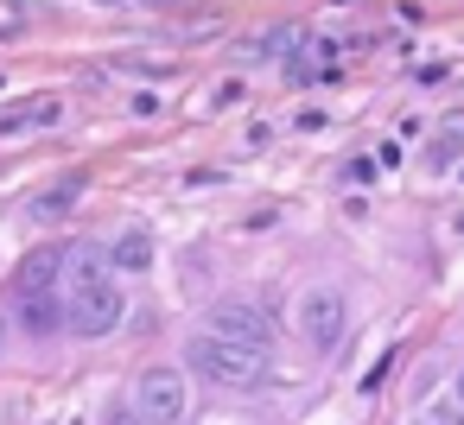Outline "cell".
I'll return each instance as SVG.
<instances>
[{
  "label": "cell",
  "mask_w": 464,
  "mask_h": 425,
  "mask_svg": "<svg viewBox=\"0 0 464 425\" xmlns=\"http://www.w3.org/2000/svg\"><path fill=\"white\" fill-rule=\"evenodd\" d=\"M58 121H64V96H20V102L0 109V134H7V140H20V134H52Z\"/></svg>",
  "instance_id": "cell-6"
},
{
  "label": "cell",
  "mask_w": 464,
  "mask_h": 425,
  "mask_svg": "<svg viewBox=\"0 0 464 425\" xmlns=\"http://www.w3.org/2000/svg\"><path fill=\"white\" fill-rule=\"evenodd\" d=\"M191 368L210 381V387H229V393H255L267 387V368L274 355L267 349H248V343H229V336H191Z\"/></svg>",
  "instance_id": "cell-1"
},
{
  "label": "cell",
  "mask_w": 464,
  "mask_h": 425,
  "mask_svg": "<svg viewBox=\"0 0 464 425\" xmlns=\"http://www.w3.org/2000/svg\"><path fill=\"white\" fill-rule=\"evenodd\" d=\"M343 330H350V305H343V292H337V286H312V292L299 298V336H305V349L331 355V349L343 343Z\"/></svg>",
  "instance_id": "cell-2"
},
{
  "label": "cell",
  "mask_w": 464,
  "mask_h": 425,
  "mask_svg": "<svg viewBox=\"0 0 464 425\" xmlns=\"http://www.w3.org/2000/svg\"><path fill=\"white\" fill-rule=\"evenodd\" d=\"M102 425H147V419L134 412V400H115V406L102 412Z\"/></svg>",
  "instance_id": "cell-12"
},
{
  "label": "cell",
  "mask_w": 464,
  "mask_h": 425,
  "mask_svg": "<svg viewBox=\"0 0 464 425\" xmlns=\"http://www.w3.org/2000/svg\"><path fill=\"white\" fill-rule=\"evenodd\" d=\"M0 349H7V317H0Z\"/></svg>",
  "instance_id": "cell-16"
},
{
  "label": "cell",
  "mask_w": 464,
  "mask_h": 425,
  "mask_svg": "<svg viewBox=\"0 0 464 425\" xmlns=\"http://www.w3.org/2000/svg\"><path fill=\"white\" fill-rule=\"evenodd\" d=\"M77 197H83V178H64V184H52V191L33 197V216L39 222H58L64 210H77Z\"/></svg>",
  "instance_id": "cell-10"
},
{
  "label": "cell",
  "mask_w": 464,
  "mask_h": 425,
  "mask_svg": "<svg viewBox=\"0 0 464 425\" xmlns=\"http://www.w3.org/2000/svg\"><path fill=\"white\" fill-rule=\"evenodd\" d=\"M109 267H115V260H109L102 248L71 241V248H64V279H71V298H77V292H90V286H109Z\"/></svg>",
  "instance_id": "cell-8"
},
{
  "label": "cell",
  "mask_w": 464,
  "mask_h": 425,
  "mask_svg": "<svg viewBox=\"0 0 464 425\" xmlns=\"http://www.w3.org/2000/svg\"><path fill=\"white\" fill-rule=\"evenodd\" d=\"M210 336H229V343H248V349H267L274 324H267L248 298H217V305H210Z\"/></svg>",
  "instance_id": "cell-5"
},
{
  "label": "cell",
  "mask_w": 464,
  "mask_h": 425,
  "mask_svg": "<svg viewBox=\"0 0 464 425\" xmlns=\"http://www.w3.org/2000/svg\"><path fill=\"white\" fill-rule=\"evenodd\" d=\"M458 153H464V121H451V128H445V134H432V146H426V159H432V165H451Z\"/></svg>",
  "instance_id": "cell-11"
},
{
  "label": "cell",
  "mask_w": 464,
  "mask_h": 425,
  "mask_svg": "<svg viewBox=\"0 0 464 425\" xmlns=\"http://www.w3.org/2000/svg\"><path fill=\"white\" fill-rule=\"evenodd\" d=\"M134 412L147 425H179L185 419V374L179 368H147L134 387Z\"/></svg>",
  "instance_id": "cell-4"
},
{
  "label": "cell",
  "mask_w": 464,
  "mask_h": 425,
  "mask_svg": "<svg viewBox=\"0 0 464 425\" xmlns=\"http://www.w3.org/2000/svg\"><path fill=\"white\" fill-rule=\"evenodd\" d=\"M343 178H350V184H369V178H375V159H350Z\"/></svg>",
  "instance_id": "cell-14"
},
{
  "label": "cell",
  "mask_w": 464,
  "mask_h": 425,
  "mask_svg": "<svg viewBox=\"0 0 464 425\" xmlns=\"http://www.w3.org/2000/svg\"><path fill=\"white\" fill-rule=\"evenodd\" d=\"M58 279H64V248H39V254L20 260V273H14V298H20V305H33V298H58Z\"/></svg>",
  "instance_id": "cell-7"
},
{
  "label": "cell",
  "mask_w": 464,
  "mask_h": 425,
  "mask_svg": "<svg viewBox=\"0 0 464 425\" xmlns=\"http://www.w3.org/2000/svg\"><path fill=\"white\" fill-rule=\"evenodd\" d=\"M458 406H464V368H458Z\"/></svg>",
  "instance_id": "cell-15"
},
{
  "label": "cell",
  "mask_w": 464,
  "mask_h": 425,
  "mask_svg": "<svg viewBox=\"0 0 464 425\" xmlns=\"http://www.w3.org/2000/svg\"><path fill=\"white\" fill-rule=\"evenodd\" d=\"M121 317H128V298H121V286H115V279H109V286H90V292H77V298H71V336H83V343H96V336L121 330Z\"/></svg>",
  "instance_id": "cell-3"
},
{
  "label": "cell",
  "mask_w": 464,
  "mask_h": 425,
  "mask_svg": "<svg viewBox=\"0 0 464 425\" xmlns=\"http://www.w3.org/2000/svg\"><path fill=\"white\" fill-rule=\"evenodd\" d=\"M420 425H464V406H432Z\"/></svg>",
  "instance_id": "cell-13"
},
{
  "label": "cell",
  "mask_w": 464,
  "mask_h": 425,
  "mask_svg": "<svg viewBox=\"0 0 464 425\" xmlns=\"http://www.w3.org/2000/svg\"><path fill=\"white\" fill-rule=\"evenodd\" d=\"M109 260H115V273H147V267H153V235H147V229H128V235L109 248Z\"/></svg>",
  "instance_id": "cell-9"
}]
</instances>
